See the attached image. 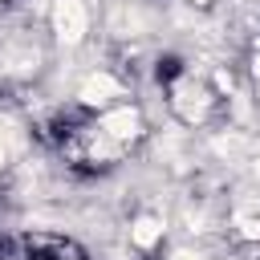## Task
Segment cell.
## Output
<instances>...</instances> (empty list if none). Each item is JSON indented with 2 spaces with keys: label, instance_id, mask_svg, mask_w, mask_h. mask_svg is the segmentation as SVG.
<instances>
[{
  "label": "cell",
  "instance_id": "obj_1",
  "mask_svg": "<svg viewBox=\"0 0 260 260\" xmlns=\"http://www.w3.org/2000/svg\"><path fill=\"white\" fill-rule=\"evenodd\" d=\"M85 24H89V16H85L81 0H57L53 4V28H57V37L65 45H77L85 37Z\"/></svg>",
  "mask_w": 260,
  "mask_h": 260
},
{
  "label": "cell",
  "instance_id": "obj_2",
  "mask_svg": "<svg viewBox=\"0 0 260 260\" xmlns=\"http://www.w3.org/2000/svg\"><path fill=\"white\" fill-rule=\"evenodd\" d=\"M102 130H106L110 138H134V134H138V114H134V110H114V114H106Z\"/></svg>",
  "mask_w": 260,
  "mask_h": 260
},
{
  "label": "cell",
  "instance_id": "obj_3",
  "mask_svg": "<svg viewBox=\"0 0 260 260\" xmlns=\"http://www.w3.org/2000/svg\"><path fill=\"white\" fill-rule=\"evenodd\" d=\"M106 98H118V81H114V77L98 73V77H89V81L81 85V102L98 106V102H106Z\"/></svg>",
  "mask_w": 260,
  "mask_h": 260
},
{
  "label": "cell",
  "instance_id": "obj_4",
  "mask_svg": "<svg viewBox=\"0 0 260 260\" xmlns=\"http://www.w3.org/2000/svg\"><path fill=\"white\" fill-rule=\"evenodd\" d=\"M130 236H134V244H138V248H150V244H158L162 223H158V219H150V215H142V219L134 223V232H130Z\"/></svg>",
  "mask_w": 260,
  "mask_h": 260
},
{
  "label": "cell",
  "instance_id": "obj_5",
  "mask_svg": "<svg viewBox=\"0 0 260 260\" xmlns=\"http://www.w3.org/2000/svg\"><path fill=\"white\" fill-rule=\"evenodd\" d=\"M179 106H183V114H187V118H203V110H207L203 93H199V89H191V85H179Z\"/></svg>",
  "mask_w": 260,
  "mask_h": 260
},
{
  "label": "cell",
  "instance_id": "obj_6",
  "mask_svg": "<svg viewBox=\"0 0 260 260\" xmlns=\"http://www.w3.org/2000/svg\"><path fill=\"white\" fill-rule=\"evenodd\" d=\"M240 232H244L248 240H260V219H248V215H244V219H240Z\"/></svg>",
  "mask_w": 260,
  "mask_h": 260
},
{
  "label": "cell",
  "instance_id": "obj_7",
  "mask_svg": "<svg viewBox=\"0 0 260 260\" xmlns=\"http://www.w3.org/2000/svg\"><path fill=\"white\" fill-rule=\"evenodd\" d=\"M4 154H8V122L0 118V162H4Z\"/></svg>",
  "mask_w": 260,
  "mask_h": 260
},
{
  "label": "cell",
  "instance_id": "obj_8",
  "mask_svg": "<svg viewBox=\"0 0 260 260\" xmlns=\"http://www.w3.org/2000/svg\"><path fill=\"white\" fill-rule=\"evenodd\" d=\"M175 260H199V256H175Z\"/></svg>",
  "mask_w": 260,
  "mask_h": 260
},
{
  "label": "cell",
  "instance_id": "obj_9",
  "mask_svg": "<svg viewBox=\"0 0 260 260\" xmlns=\"http://www.w3.org/2000/svg\"><path fill=\"white\" fill-rule=\"evenodd\" d=\"M256 77H260V57H256Z\"/></svg>",
  "mask_w": 260,
  "mask_h": 260
},
{
  "label": "cell",
  "instance_id": "obj_10",
  "mask_svg": "<svg viewBox=\"0 0 260 260\" xmlns=\"http://www.w3.org/2000/svg\"><path fill=\"white\" fill-rule=\"evenodd\" d=\"M191 4H207V0H191Z\"/></svg>",
  "mask_w": 260,
  "mask_h": 260
}]
</instances>
